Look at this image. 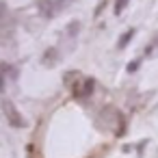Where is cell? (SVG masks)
<instances>
[{"label":"cell","instance_id":"4fadbf2b","mask_svg":"<svg viewBox=\"0 0 158 158\" xmlns=\"http://www.w3.org/2000/svg\"><path fill=\"white\" fill-rule=\"evenodd\" d=\"M147 143H149V139H143L141 143H136V154H139V156H143V152H145V145H147Z\"/></svg>","mask_w":158,"mask_h":158},{"label":"cell","instance_id":"6da1fadb","mask_svg":"<svg viewBox=\"0 0 158 158\" xmlns=\"http://www.w3.org/2000/svg\"><path fill=\"white\" fill-rule=\"evenodd\" d=\"M93 126H95L100 132L115 130V136L126 134V119H123V115H121L115 106H104V108L98 113V117L93 119Z\"/></svg>","mask_w":158,"mask_h":158},{"label":"cell","instance_id":"7c38bea8","mask_svg":"<svg viewBox=\"0 0 158 158\" xmlns=\"http://www.w3.org/2000/svg\"><path fill=\"white\" fill-rule=\"evenodd\" d=\"M156 50H158V33H156V35H154V39H152V41H149V46H147V48H145V54H154V52H156Z\"/></svg>","mask_w":158,"mask_h":158},{"label":"cell","instance_id":"8fae6325","mask_svg":"<svg viewBox=\"0 0 158 158\" xmlns=\"http://www.w3.org/2000/svg\"><path fill=\"white\" fill-rule=\"evenodd\" d=\"M128 2H130V0H115V15H121L123 9L128 7Z\"/></svg>","mask_w":158,"mask_h":158},{"label":"cell","instance_id":"30bf717a","mask_svg":"<svg viewBox=\"0 0 158 158\" xmlns=\"http://www.w3.org/2000/svg\"><path fill=\"white\" fill-rule=\"evenodd\" d=\"M141 65H143V59H141V56H139V59H132V61L126 65V72H128V74H134V72L141 69Z\"/></svg>","mask_w":158,"mask_h":158},{"label":"cell","instance_id":"277c9868","mask_svg":"<svg viewBox=\"0 0 158 158\" xmlns=\"http://www.w3.org/2000/svg\"><path fill=\"white\" fill-rule=\"evenodd\" d=\"M82 74L80 72H76V69H72V72H65L63 74V85L67 87V89H72V93H76L78 91V87L82 85Z\"/></svg>","mask_w":158,"mask_h":158},{"label":"cell","instance_id":"3957f363","mask_svg":"<svg viewBox=\"0 0 158 158\" xmlns=\"http://www.w3.org/2000/svg\"><path fill=\"white\" fill-rule=\"evenodd\" d=\"M67 2L69 0H39V13L46 20H52L67 7Z\"/></svg>","mask_w":158,"mask_h":158},{"label":"cell","instance_id":"7a4b0ae2","mask_svg":"<svg viewBox=\"0 0 158 158\" xmlns=\"http://www.w3.org/2000/svg\"><path fill=\"white\" fill-rule=\"evenodd\" d=\"M0 106H2V115H5V119L9 121L11 128H26V119L22 117V113L13 106V102H11L7 95H2V100H0Z\"/></svg>","mask_w":158,"mask_h":158},{"label":"cell","instance_id":"9c48e42d","mask_svg":"<svg viewBox=\"0 0 158 158\" xmlns=\"http://www.w3.org/2000/svg\"><path fill=\"white\" fill-rule=\"evenodd\" d=\"M136 35V31L134 28H128L126 33H121L119 35V39H117V50H123V48H128V44L132 41V37Z\"/></svg>","mask_w":158,"mask_h":158},{"label":"cell","instance_id":"52a82bcc","mask_svg":"<svg viewBox=\"0 0 158 158\" xmlns=\"http://www.w3.org/2000/svg\"><path fill=\"white\" fill-rule=\"evenodd\" d=\"M0 74H2L7 80H18V78H20V67H18V65H11V63H7V61H2V63H0Z\"/></svg>","mask_w":158,"mask_h":158},{"label":"cell","instance_id":"5b68a950","mask_svg":"<svg viewBox=\"0 0 158 158\" xmlns=\"http://www.w3.org/2000/svg\"><path fill=\"white\" fill-rule=\"evenodd\" d=\"M93 91H95V78H91V76H87L85 80H82V85L78 87V91L74 93V98L76 100H89L91 95H93Z\"/></svg>","mask_w":158,"mask_h":158},{"label":"cell","instance_id":"8992f818","mask_svg":"<svg viewBox=\"0 0 158 158\" xmlns=\"http://www.w3.org/2000/svg\"><path fill=\"white\" fill-rule=\"evenodd\" d=\"M59 61H61V50H59L56 46H50V48L44 52V56H41L44 67H56Z\"/></svg>","mask_w":158,"mask_h":158},{"label":"cell","instance_id":"ba28073f","mask_svg":"<svg viewBox=\"0 0 158 158\" xmlns=\"http://www.w3.org/2000/svg\"><path fill=\"white\" fill-rule=\"evenodd\" d=\"M80 28H82V24L78 22V20H72L67 26H65V33H63V39H69V41H74L76 37H78V33H80Z\"/></svg>","mask_w":158,"mask_h":158}]
</instances>
